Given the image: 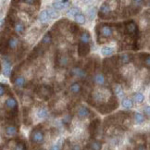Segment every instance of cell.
<instances>
[{"label": "cell", "mask_w": 150, "mask_h": 150, "mask_svg": "<svg viewBox=\"0 0 150 150\" xmlns=\"http://www.w3.org/2000/svg\"><path fill=\"white\" fill-rule=\"evenodd\" d=\"M122 106L126 108H132L133 106V102L132 99L130 98H124L122 100Z\"/></svg>", "instance_id": "cell-26"}, {"label": "cell", "mask_w": 150, "mask_h": 150, "mask_svg": "<svg viewBox=\"0 0 150 150\" xmlns=\"http://www.w3.org/2000/svg\"><path fill=\"white\" fill-rule=\"evenodd\" d=\"M37 117L39 119H44L47 117L48 115V111L46 108H40L38 110H37Z\"/></svg>", "instance_id": "cell-20"}, {"label": "cell", "mask_w": 150, "mask_h": 150, "mask_svg": "<svg viewBox=\"0 0 150 150\" xmlns=\"http://www.w3.org/2000/svg\"><path fill=\"white\" fill-rule=\"evenodd\" d=\"M19 46V40L14 36H11L7 40V46H9L11 50H14L16 49Z\"/></svg>", "instance_id": "cell-13"}, {"label": "cell", "mask_w": 150, "mask_h": 150, "mask_svg": "<svg viewBox=\"0 0 150 150\" xmlns=\"http://www.w3.org/2000/svg\"><path fill=\"white\" fill-rule=\"evenodd\" d=\"M81 12V10L80 9H78V7H72V9H70L69 11H68V16L70 17H75V16H77L78 14H80Z\"/></svg>", "instance_id": "cell-27"}, {"label": "cell", "mask_w": 150, "mask_h": 150, "mask_svg": "<svg viewBox=\"0 0 150 150\" xmlns=\"http://www.w3.org/2000/svg\"><path fill=\"white\" fill-rule=\"evenodd\" d=\"M30 140L33 144H36V145H40L43 144L44 141V132L39 128H36L31 133V135H30Z\"/></svg>", "instance_id": "cell-1"}, {"label": "cell", "mask_w": 150, "mask_h": 150, "mask_svg": "<svg viewBox=\"0 0 150 150\" xmlns=\"http://www.w3.org/2000/svg\"><path fill=\"white\" fill-rule=\"evenodd\" d=\"M58 63L59 66L61 67H64V66H67L69 63V58L66 57V56H60V57L58 58Z\"/></svg>", "instance_id": "cell-25"}, {"label": "cell", "mask_w": 150, "mask_h": 150, "mask_svg": "<svg viewBox=\"0 0 150 150\" xmlns=\"http://www.w3.org/2000/svg\"><path fill=\"white\" fill-rule=\"evenodd\" d=\"M82 90V85L80 82H73V84L70 86V91L72 94H78L80 93Z\"/></svg>", "instance_id": "cell-15"}, {"label": "cell", "mask_w": 150, "mask_h": 150, "mask_svg": "<svg viewBox=\"0 0 150 150\" xmlns=\"http://www.w3.org/2000/svg\"><path fill=\"white\" fill-rule=\"evenodd\" d=\"M0 15H1V12H0Z\"/></svg>", "instance_id": "cell-40"}, {"label": "cell", "mask_w": 150, "mask_h": 150, "mask_svg": "<svg viewBox=\"0 0 150 150\" xmlns=\"http://www.w3.org/2000/svg\"><path fill=\"white\" fill-rule=\"evenodd\" d=\"M62 144H63V140H62V139H59V140L58 141V143L52 145L49 150H61Z\"/></svg>", "instance_id": "cell-31"}, {"label": "cell", "mask_w": 150, "mask_h": 150, "mask_svg": "<svg viewBox=\"0 0 150 150\" xmlns=\"http://www.w3.org/2000/svg\"><path fill=\"white\" fill-rule=\"evenodd\" d=\"M90 51V46L89 44H80L78 46V54L81 56V57H85L86 55L89 53Z\"/></svg>", "instance_id": "cell-7"}, {"label": "cell", "mask_w": 150, "mask_h": 150, "mask_svg": "<svg viewBox=\"0 0 150 150\" xmlns=\"http://www.w3.org/2000/svg\"><path fill=\"white\" fill-rule=\"evenodd\" d=\"M90 147L92 150H101V143L98 141H92L90 144Z\"/></svg>", "instance_id": "cell-28"}, {"label": "cell", "mask_w": 150, "mask_h": 150, "mask_svg": "<svg viewBox=\"0 0 150 150\" xmlns=\"http://www.w3.org/2000/svg\"><path fill=\"white\" fill-rule=\"evenodd\" d=\"M18 133V129L14 125H9L6 128V133L9 136H14Z\"/></svg>", "instance_id": "cell-19"}, {"label": "cell", "mask_w": 150, "mask_h": 150, "mask_svg": "<svg viewBox=\"0 0 150 150\" xmlns=\"http://www.w3.org/2000/svg\"><path fill=\"white\" fill-rule=\"evenodd\" d=\"M75 21L79 24H84L85 23V17L82 14H78L77 16H75Z\"/></svg>", "instance_id": "cell-29"}, {"label": "cell", "mask_w": 150, "mask_h": 150, "mask_svg": "<svg viewBox=\"0 0 150 150\" xmlns=\"http://www.w3.org/2000/svg\"><path fill=\"white\" fill-rule=\"evenodd\" d=\"M10 72H11L10 61L7 58H4V70H3V74L5 75L6 77H9L10 75Z\"/></svg>", "instance_id": "cell-10"}, {"label": "cell", "mask_w": 150, "mask_h": 150, "mask_svg": "<svg viewBox=\"0 0 150 150\" xmlns=\"http://www.w3.org/2000/svg\"><path fill=\"white\" fill-rule=\"evenodd\" d=\"M70 121H72V117H70V115H67L63 118V123H64V124L68 125L70 123Z\"/></svg>", "instance_id": "cell-35"}, {"label": "cell", "mask_w": 150, "mask_h": 150, "mask_svg": "<svg viewBox=\"0 0 150 150\" xmlns=\"http://www.w3.org/2000/svg\"><path fill=\"white\" fill-rule=\"evenodd\" d=\"M100 33H101V35H102V36L106 37V38H108V37L112 36V29L110 26L108 24H104L101 26Z\"/></svg>", "instance_id": "cell-6"}, {"label": "cell", "mask_w": 150, "mask_h": 150, "mask_svg": "<svg viewBox=\"0 0 150 150\" xmlns=\"http://www.w3.org/2000/svg\"><path fill=\"white\" fill-rule=\"evenodd\" d=\"M90 114V110L89 108H87L86 107H81L78 108L77 110V116L79 119H84Z\"/></svg>", "instance_id": "cell-9"}, {"label": "cell", "mask_w": 150, "mask_h": 150, "mask_svg": "<svg viewBox=\"0 0 150 150\" xmlns=\"http://www.w3.org/2000/svg\"><path fill=\"white\" fill-rule=\"evenodd\" d=\"M93 80L96 84H98V85H103V84H105V82H106V78H105L104 74L101 73V72L96 73L95 76H94Z\"/></svg>", "instance_id": "cell-11"}, {"label": "cell", "mask_w": 150, "mask_h": 150, "mask_svg": "<svg viewBox=\"0 0 150 150\" xmlns=\"http://www.w3.org/2000/svg\"><path fill=\"white\" fill-rule=\"evenodd\" d=\"M51 43H52V36H51V35H50L49 33H47L43 37L42 44H44V46H49Z\"/></svg>", "instance_id": "cell-22"}, {"label": "cell", "mask_w": 150, "mask_h": 150, "mask_svg": "<svg viewBox=\"0 0 150 150\" xmlns=\"http://www.w3.org/2000/svg\"><path fill=\"white\" fill-rule=\"evenodd\" d=\"M131 61V56L129 54H122L119 57V62L121 64H127Z\"/></svg>", "instance_id": "cell-24"}, {"label": "cell", "mask_w": 150, "mask_h": 150, "mask_svg": "<svg viewBox=\"0 0 150 150\" xmlns=\"http://www.w3.org/2000/svg\"><path fill=\"white\" fill-rule=\"evenodd\" d=\"M6 85H4L2 84H0V96H2L5 95V93H6Z\"/></svg>", "instance_id": "cell-36"}, {"label": "cell", "mask_w": 150, "mask_h": 150, "mask_svg": "<svg viewBox=\"0 0 150 150\" xmlns=\"http://www.w3.org/2000/svg\"><path fill=\"white\" fill-rule=\"evenodd\" d=\"M47 14L49 18H52V19H57L58 17V12L57 10H55L53 9H48L47 10Z\"/></svg>", "instance_id": "cell-30"}, {"label": "cell", "mask_w": 150, "mask_h": 150, "mask_svg": "<svg viewBox=\"0 0 150 150\" xmlns=\"http://www.w3.org/2000/svg\"><path fill=\"white\" fill-rule=\"evenodd\" d=\"M126 30H127V33L129 35H136L137 33H138V28H137V25L134 21H129L127 22L126 24Z\"/></svg>", "instance_id": "cell-3"}, {"label": "cell", "mask_w": 150, "mask_h": 150, "mask_svg": "<svg viewBox=\"0 0 150 150\" xmlns=\"http://www.w3.org/2000/svg\"><path fill=\"white\" fill-rule=\"evenodd\" d=\"M114 92H115L116 95H119V96H121V94H122V89H121V87L119 84H116L114 86Z\"/></svg>", "instance_id": "cell-34"}, {"label": "cell", "mask_w": 150, "mask_h": 150, "mask_svg": "<svg viewBox=\"0 0 150 150\" xmlns=\"http://www.w3.org/2000/svg\"><path fill=\"white\" fill-rule=\"evenodd\" d=\"M144 100H145V96L143 94H141V93H136V94H134V96H133V101L135 103L137 104H142L144 102Z\"/></svg>", "instance_id": "cell-21"}, {"label": "cell", "mask_w": 150, "mask_h": 150, "mask_svg": "<svg viewBox=\"0 0 150 150\" xmlns=\"http://www.w3.org/2000/svg\"><path fill=\"white\" fill-rule=\"evenodd\" d=\"M26 149V147L24 143H22V142H20V143L16 144L14 147V150H25Z\"/></svg>", "instance_id": "cell-33"}, {"label": "cell", "mask_w": 150, "mask_h": 150, "mask_svg": "<svg viewBox=\"0 0 150 150\" xmlns=\"http://www.w3.org/2000/svg\"><path fill=\"white\" fill-rule=\"evenodd\" d=\"M70 4H72V2L67 1V0H65V1H63V0H58V1L53 2V7L55 10H61L70 7Z\"/></svg>", "instance_id": "cell-2"}, {"label": "cell", "mask_w": 150, "mask_h": 150, "mask_svg": "<svg viewBox=\"0 0 150 150\" xmlns=\"http://www.w3.org/2000/svg\"><path fill=\"white\" fill-rule=\"evenodd\" d=\"M70 73H72L73 76H76V77L81 78V79L85 78L86 75H87L86 70L80 68V67H74V68L72 70V72H70Z\"/></svg>", "instance_id": "cell-4"}, {"label": "cell", "mask_w": 150, "mask_h": 150, "mask_svg": "<svg viewBox=\"0 0 150 150\" xmlns=\"http://www.w3.org/2000/svg\"><path fill=\"white\" fill-rule=\"evenodd\" d=\"M14 29H15V31H16V33H19V35H21V33H23L25 31L24 25L21 21H17L16 23L14 24Z\"/></svg>", "instance_id": "cell-17"}, {"label": "cell", "mask_w": 150, "mask_h": 150, "mask_svg": "<svg viewBox=\"0 0 150 150\" xmlns=\"http://www.w3.org/2000/svg\"><path fill=\"white\" fill-rule=\"evenodd\" d=\"M114 49L110 46H105L102 48V50H101V53H102L103 56H106V57H108V56H111L113 54Z\"/></svg>", "instance_id": "cell-23"}, {"label": "cell", "mask_w": 150, "mask_h": 150, "mask_svg": "<svg viewBox=\"0 0 150 150\" xmlns=\"http://www.w3.org/2000/svg\"><path fill=\"white\" fill-rule=\"evenodd\" d=\"M80 40H81V43L82 44H88L90 40H91V36H90V33L88 31H84L81 33L80 35Z\"/></svg>", "instance_id": "cell-14"}, {"label": "cell", "mask_w": 150, "mask_h": 150, "mask_svg": "<svg viewBox=\"0 0 150 150\" xmlns=\"http://www.w3.org/2000/svg\"><path fill=\"white\" fill-rule=\"evenodd\" d=\"M38 20L42 22V23H46V22L48 21V20H49V16H48L46 10L41 11L40 14H39V16H38Z\"/></svg>", "instance_id": "cell-18"}, {"label": "cell", "mask_w": 150, "mask_h": 150, "mask_svg": "<svg viewBox=\"0 0 150 150\" xmlns=\"http://www.w3.org/2000/svg\"><path fill=\"white\" fill-rule=\"evenodd\" d=\"M133 119L136 124H142V123L145 121V116L143 114L139 113V112H135V113L133 114Z\"/></svg>", "instance_id": "cell-16"}, {"label": "cell", "mask_w": 150, "mask_h": 150, "mask_svg": "<svg viewBox=\"0 0 150 150\" xmlns=\"http://www.w3.org/2000/svg\"><path fill=\"white\" fill-rule=\"evenodd\" d=\"M136 150H145V147L144 145H138Z\"/></svg>", "instance_id": "cell-39"}, {"label": "cell", "mask_w": 150, "mask_h": 150, "mask_svg": "<svg viewBox=\"0 0 150 150\" xmlns=\"http://www.w3.org/2000/svg\"><path fill=\"white\" fill-rule=\"evenodd\" d=\"M13 82H14V84L17 86V87L22 88L25 85V84H26V80H25V78L23 76L19 75V76L15 77V79L13 80Z\"/></svg>", "instance_id": "cell-12"}, {"label": "cell", "mask_w": 150, "mask_h": 150, "mask_svg": "<svg viewBox=\"0 0 150 150\" xmlns=\"http://www.w3.org/2000/svg\"><path fill=\"white\" fill-rule=\"evenodd\" d=\"M110 14V7L107 3H104L100 7L99 9V17L100 18H107Z\"/></svg>", "instance_id": "cell-5"}, {"label": "cell", "mask_w": 150, "mask_h": 150, "mask_svg": "<svg viewBox=\"0 0 150 150\" xmlns=\"http://www.w3.org/2000/svg\"><path fill=\"white\" fill-rule=\"evenodd\" d=\"M96 9H95V7H92V9L88 11V16H89L90 21L94 20V18L96 17Z\"/></svg>", "instance_id": "cell-32"}, {"label": "cell", "mask_w": 150, "mask_h": 150, "mask_svg": "<svg viewBox=\"0 0 150 150\" xmlns=\"http://www.w3.org/2000/svg\"><path fill=\"white\" fill-rule=\"evenodd\" d=\"M149 107L147 106V108H145V114L147 116V117H149Z\"/></svg>", "instance_id": "cell-38"}, {"label": "cell", "mask_w": 150, "mask_h": 150, "mask_svg": "<svg viewBox=\"0 0 150 150\" xmlns=\"http://www.w3.org/2000/svg\"><path fill=\"white\" fill-rule=\"evenodd\" d=\"M6 107L9 110H16L18 108V102L15 97L10 96L6 100Z\"/></svg>", "instance_id": "cell-8"}, {"label": "cell", "mask_w": 150, "mask_h": 150, "mask_svg": "<svg viewBox=\"0 0 150 150\" xmlns=\"http://www.w3.org/2000/svg\"><path fill=\"white\" fill-rule=\"evenodd\" d=\"M70 150H82V147L79 145H73L72 147H70Z\"/></svg>", "instance_id": "cell-37"}]
</instances>
